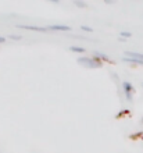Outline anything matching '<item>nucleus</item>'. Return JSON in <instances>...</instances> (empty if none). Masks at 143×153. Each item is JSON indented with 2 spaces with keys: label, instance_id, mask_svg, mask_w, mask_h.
I'll return each instance as SVG.
<instances>
[{
  "label": "nucleus",
  "instance_id": "3",
  "mask_svg": "<svg viewBox=\"0 0 143 153\" xmlns=\"http://www.w3.org/2000/svg\"><path fill=\"white\" fill-rule=\"evenodd\" d=\"M18 28L29 29V31H36V32H46L47 28H40V27H33V25H17Z\"/></svg>",
  "mask_w": 143,
  "mask_h": 153
},
{
  "label": "nucleus",
  "instance_id": "13",
  "mask_svg": "<svg viewBox=\"0 0 143 153\" xmlns=\"http://www.w3.org/2000/svg\"><path fill=\"white\" fill-rule=\"evenodd\" d=\"M142 121H143V120H142Z\"/></svg>",
  "mask_w": 143,
  "mask_h": 153
},
{
  "label": "nucleus",
  "instance_id": "10",
  "mask_svg": "<svg viewBox=\"0 0 143 153\" xmlns=\"http://www.w3.org/2000/svg\"><path fill=\"white\" fill-rule=\"evenodd\" d=\"M81 29H84V31H86V32H92V28H89V27H81Z\"/></svg>",
  "mask_w": 143,
  "mask_h": 153
},
{
  "label": "nucleus",
  "instance_id": "11",
  "mask_svg": "<svg viewBox=\"0 0 143 153\" xmlns=\"http://www.w3.org/2000/svg\"><path fill=\"white\" fill-rule=\"evenodd\" d=\"M10 39H21L20 36H14V35H10Z\"/></svg>",
  "mask_w": 143,
  "mask_h": 153
},
{
  "label": "nucleus",
  "instance_id": "1",
  "mask_svg": "<svg viewBox=\"0 0 143 153\" xmlns=\"http://www.w3.org/2000/svg\"><path fill=\"white\" fill-rule=\"evenodd\" d=\"M78 63L85 65V67H89V68H99V67H102V63L99 60H96L95 57H79Z\"/></svg>",
  "mask_w": 143,
  "mask_h": 153
},
{
  "label": "nucleus",
  "instance_id": "9",
  "mask_svg": "<svg viewBox=\"0 0 143 153\" xmlns=\"http://www.w3.org/2000/svg\"><path fill=\"white\" fill-rule=\"evenodd\" d=\"M75 4L78 7H86V3H84V1H75Z\"/></svg>",
  "mask_w": 143,
  "mask_h": 153
},
{
  "label": "nucleus",
  "instance_id": "7",
  "mask_svg": "<svg viewBox=\"0 0 143 153\" xmlns=\"http://www.w3.org/2000/svg\"><path fill=\"white\" fill-rule=\"evenodd\" d=\"M70 50H71V52H76V53H84L85 52L84 48H78V46H71Z\"/></svg>",
  "mask_w": 143,
  "mask_h": 153
},
{
  "label": "nucleus",
  "instance_id": "2",
  "mask_svg": "<svg viewBox=\"0 0 143 153\" xmlns=\"http://www.w3.org/2000/svg\"><path fill=\"white\" fill-rule=\"evenodd\" d=\"M124 92L127 95V99L128 100H132V91H133V86H132L129 82H124Z\"/></svg>",
  "mask_w": 143,
  "mask_h": 153
},
{
  "label": "nucleus",
  "instance_id": "12",
  "mask_svg": "<svg viewBox=\"0 0 143 153\" xmlns=\"http://www.w3.org/2000/svg\"><path fill=\"white\" fill-rule=\"evenodd\" d=\"M4 40H6V39H4V38H1V36H0V43H4Z\"/></svg>",
  "mask_w": 143,
  "mask_h": 153
},
{
  "label": "nucleus",
  "instance_id": "4",
  "mask_svg": "<svg viewBox=\"0 0 143 153\" xmlns=\"http://www.w3.org/2000/svg\"><path fill=\"white\" fill-rule=\"evenodd\" d=\"M47 29H52V31H71V28L70 27H67V25H50V27H47Z\"/></svg>",
  "mask_w": 143,
  "mask_h": 153
},
{
  "label": "nucleus",
  "instance_id": "5",
  "mask_svg": "<svg viewBox=\"0 0 143 153\" xmlns=\"http://www.w3.org/2000/svg\"><path fill=\"white\" fill-rule=\"evenodd\" d=\"M124 61L127 63H135V64H143V60H139V59H132V57H124Z\"/></svg>",
  "mask_w": 143,
  "mask_h": 153
},
{
  "label": "nucleus",
  "instance_id": "8",
  "mask_svg": "<svg viewBox=\"0 0 143 153\" xmlns=\"http://www.w3.org/2000/svg\"><path fill=\"white\" fill-rule=\"evenodd\" d=\"M119 35H121V38H131L132 36L131 32H121Z\"/></svg>",
  "mask_w": 143,
  "mask_h": 153
},
{
  "label": "nucleus",
  "instance_id": "6",
  "mask_svg": "<svg viewBox=\"0 0 143 153\" xmlns=\"http://www.w3.org/2000/svg\"><path fill=\"white\" fill-rule=\"evenodd\" d=\"M127 56H131L132 59H139V60H143V54L142 53H135V52H127L125 53Z\"/></svg>",
  "mask_w": 143,
  "mask_h": 153
}]
</instances>
